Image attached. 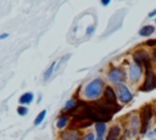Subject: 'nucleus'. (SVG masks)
<instances>
[{
	"instance_id": "13",
	"label": "nucleus",
	"mask_w": 156,
	"mask_h": 140,
	"mask_svg": "<svg viewBox=\"0 0 156 140\" xmlns=\"http://www.w3.org/2000/svg\"><path fill=\"white\" fill-rule=\"evenodd\" d=\"M94 127V134L96 135V138H105L106 133H107V123L105 122H96L93 124Z\"/></svg>"
},
{
	"instance_id": "28",
	"label": "nucleus",
	"mask_w": 156,
	"mask_h": 140,
	"mask_svg": "<svg viewBox=\"0 0 156 140\" xmlns=\"http://www.w3.org/2000/svg\"><path fill=\"white\" fill-rule=\"evenodd\" d=\"M40 101H41V95H39V96H38V103H39Z\"/></svg>"
},
{
	"instance_id": "31",
	"label": "nucleus",
	"mask_w": 156,
	"mask_h": 140,
	"mask_svg": "<svg viewBox=\"0 0 156 140\" xmlns=\"http://www.w3.org/2000/svg\"><path fill=\"white\" fill-rule=\"evenodd\" d=\"M154 133H155V138H156V125H155V128H154Z\"/></svg>"
},
{
	"instance_id": "12",
	"label": "nucleus",
	"mask_w": 156,
	"mask_h": 140,
	"mask_svg": "<svg viewBox=\"0 0 156 140\" xmlns=\"http://www.w3.org/2000/svg\"><path fill=\"white\" fill-rule=\"evenodd\" d=\"M71 116L67 113V112H62L61 111V113L57 116V118H56V122H55V127H56V129L58 130V131H62V130H65V129H67L69 125H71Z\"/></svg>"
},
{
	"instance_id": "8",
	"label": "nucleus",
	"mask_w": 156,
	"mask_h": 140,
	"mask_svg": "<svg viewBox=\"0 0 156 140\" xmlns=\"http://www.w3.org/2000/svg\"><path fill=\"white\" fill-rule=\"evenodd\" d=\"M144 80L140 85V91H151L156 88V72L154 71V67L144 69Z\"/></svg>"
},
{
	"instance_id": "7",
	"label": "nucleus",
	"mask_w": 156,
	"mask_h": 140,
	"mask_svg": "<svg viewBox=\"0 0 156 140\" xmlns=\"http://www.w3.org/2000/svg\"><path fill=\"white\" fill-rule=\"evenodd\" d=\"M132 58H133V62H134V63H136L139 67H141V68H144V69H147V68L154 67L152 63H151L150 54H149L146 50H143V49L135 50V51L132 54Z\"/></svg>"
},
{
	"instance_id": "22",
	"label": "nucleus",
	"mask_w": 156,
	"mask_h": 140,
	"mask_svg": "<svg viewBox=\"0 0 156 140\" xmlns=\"http://www.w3.org/2000/svg\"><path fill=\"white\" fill-rule=\"evenodd\" d=\"M150 57H151V63H152V66H155V65H156V47H154V50L151 51Z\"/></svg>"
},
{
	"instance_id": "16",
	"label": "nucleus",
	"mask_w": 156,
	"mask_h": 140,
	"mask_svg": "<svg viewBox=\"0 0 156 140\" xmlns=\"http://www.w3.org/2000/svg\"><path fill=\"white\" fill-rule=\"evenodd\" d=\"M46 110H41L37 116H35V118H34V121H33V124L35 125V127H38V125H40L43 122H44V119H45V117H46Z\"/></svg>"
},
{
	"instance_id": "32",
	"label": "nucleus",
	"mask_w": 156,
	"mask_h": 140,
	"mask_svg": "<svg viewBox=\"0 0 156 140\" xmlns=\"http://www.w3.org/2000/svg\"><path fill=\"white\" fill-rule=\"evenodd\" d=\"M155 23H156V19H155Z\"/></svg>"
},
{
	"instance_id": "30",
	"label": "nucleus",
	"mask_w": 156,
	"mask_h": 140,
	"mask_svg": "<svg viewBox=\"0 0 156 140\" xmlns=\"http://www.w3.org/2000/svg\"><path fill=\"white\" fill-rule=\"evenodd\" d=\"M95 140H105V138H96Z\"/></svg>"
},
{
	"instance_id": "6",
	"label": "nucleus",
	"mask_w": 156,
	"mask_h": 140,
	"mask_svg": "<svg viewBox=\"0 0 156 140\" xmlns=\"http://www.w3.org/2000/svg\"><path fill=\"white\" fill-rule=\"evenodd\" d=\"M115 90H116V95L119 105H128L133 101L134 94L132 93V90L126 83H119L115 85Z\"/></svg>"
},
{
	"instance_id": "15",
	"label": "nucleus",
	"mask_w": 156,
	"mask_h": 140,
	"mask_svg": "<svg viewBox=\"0 0 156 140\" xmlns=\"http://www.w3.org/2000/svg\"><path fill=\"white\" fill-rule=\"evenodd\" d=\"M154 32H155V26L146 24V26H143L139 29V35L140 37H150V35L154 34Z\"/></svg>"
},
{
	"instance_id": "23",
	"label": "nucleus",
	"mask_w": 156,
	"mask_h": 140,
	"mask_svg": "<svg viewBox=\"0 0 156 140\" xmlns=\"http://www.w3.org/2000/svg\"><path fill=\"white\" fill-rule=\"evenodd\" d=\"M145 45L149 47H156V39H149Z\"/></svg>"
},
{
	"instance_id": "2",
	"label": "nucleus",
	"mask_w": 156,
	"mask_h": 140,
	"mask_svg": "<svg viewBox=\"0 0 156 140\" xmlns=\"http://www.w3.org/2000/svg\"><path fill=\"white\" fill-rule=\"evenodd\" d=\"M138 112H139V116H140V119H141L140 136H144L151 129L152 122H154V119L156 117L154 103H145V105H143L138 110Z\"/></svg>"
},
{
	"instance_id": "20",
	"label": "nucleus",
	"mask_w": 156,
	"mask_h": 140,
	"mask_svg": "<svg viewBox=\"0 0 156 140\" xmlns=\"http://www.w3.org/2000/svg\"><path fill=\"white\" fill-rule=\"evenodd\" d=\"M95 139H96V135L94 134V131H87V133H83L79 140H95Z\"/></svg>"
},
{
	"instance_id": "21",
	"label": "nucleus",
	"mask_w": 156,
	"mask_h": 140,
	"mask_svg": "<svg viewBox=\"0 0 156 140\" xmlns=\"http://www.w3.org/2000/svg\"><path fill=\"white\" fill-rule=\"evenodd\" d=\"M143 138H145V139H147V140H150V139H155V133H154V129H150Z\"/></svg>"
},
{
	"instance_id": "18",
	"label": "nucleus",
	"mask_w": 156,
	"mask_h": 140,
	"mask_svg": "<svg viewBox=\"0 0 156 140\" xmlns=\"http://www.w3.org/2000/svg\"><path fill=\"white\" fill-rule=\"evenodd\" d=\"M56 65H57V62H52L51 65H49V67L46 68V71L44 72V75H43V79L44 80H48L52 75V73H54V71L56 68Z\"/></svg>"
},
{
	"instance_id": "24",
	"label": "nucleus",
	"mask_w": 156,
	"mask_h": 140,
	"mask_svg": "<svg viewBox=\"0 0 156 140\" xmlns=\"http://www.w3.org/2000/svg\"><path fill=\"white\" fill-rule=\"evenodd\" d=\"M93 32H94V26H89V27L87 28V35H91Z\"/></svg>"
},
{
	"instance_id": "4",
	"label": "nucleus",
	"mask_w": 156,
	"mask_h": 140,
	"mask_svg": "<svg viewBox=\"0 0 156 140\" xmlns=\"http://www.w3.org/2000/svg\"><path fill=\"white\" fill-rule=\"evenodd\" d=\"M101 100L105 102L106 106H108L115 113H117L121 108H122V105H119L118 100H117V95H116V90H115V86L111 85V84H106L105 89H104V93H102V96H101Z\"/></svg>"
},
{
	"instance_id": "29",
	"label": "nucleus",
	"mask_w": 156,
	"mask_h": 140,
	"mask_svg": "<svg viewBox=\"0 0 156 140\" xmlns=\"http://www.w3.org/2000/svg\"><path fill=\"white\" fill-rule=\"evenodd\" d=\"M154 107H155V113H156V100L154 101Z\"/></svg>"
},
{
	"instance_id": "3",
	"label": "nucleus",
	"mask_w": 156,
	"mask_h": 140,
	"mask_svg": "<svg viewBox=\"0 0 156 140\" xmlns=\"http://www.w3.org/2000/svg\"><path fill=\"white\" fill-rule=\"evenodd\" d=\"M123 127H126L132 136L138 140L140 138V129H141V119H140V116H139V112L138 111H133L130 112L129 114L126 116V122L122 123Z\"/></svg>"
},
{
	"instance_id": "9",
	"label": "nucleus",
	"mask_w": 156,
	"mask_h": 140,
	"mask_svg": "<svg viewBox=\"0 0 156 140\" xmlns=\"http://www.w3.org/2000/svg\"><path fill=\"white\" fill-rule=\"evenodd\" d=\"M143 77H144V68L139 67L134 62H130L128 65V72H127V78L129 79V82L133 84H138Z\"/></svg>"
},
{
	"instance_id": "17",
	"label": "nucleus",
	"mask_w": 156,
	"mask_h": 140,
	"mask_svg": "<svg viewBox=\"0 0 156 140\" xmlns=\"http://www.w3.org/2000/svg\"><path fill=\"white\" fill-rule=\"evenodd\" d=\"M76 103H77V99H76V97H71V99H68V100L66 101L65 106L62 107V112H69V111L76 106Z\"/></svg>"
},
{
	"instance_id": "5",
	"label": "nucleus",
	"mask_w": 156,
	"mask_h": 140,
	"mask_svg": "<svg viewBox=\"0 0 156 140\" xmlns=\"http://www.w3.org/2000/svg\"><path fill=\"white\" fill-rule=\"evenodd\" d=\"M106 77H107V80L111 85H117L119 83H126L127 80V72L123 67L121 66H115V65H111L107 73H106Z\"/></svg>"
},
{
	"instance_id": "14",
	"label": "nucleus",
	"mask_w": 156,
	"mask_h": 140,
	"mask_svg": "<svg viewBox=\"0 0 156 140\" xmlns=\"http://www.w3.org/2000/svg\"><path fill=\"white\" fill-rule=\"evenodd\" d=\"M34 101V94L32 91H26L18 97V103L22 106H28Z\"/></svg>"
},
{
	"instance_id": "11",
	"label": "nucleus",
	"mask_w": 156,
	"mask_h": 140,
	"mask_svg": "<svg viewBox=\"0 0 156 140\" xmlns=\"http://www.w3.org/2000/svg\"><path fill=\"white\" fill-rule=\"evenodd\" d=\"M123 133V124L121 122H113L108 125L107 133L105 135V140H121Z\"/></svg>"
},
{
	"instance_id": "1",
	"label": "nucleus",
	"mask_w": 156,
	"mask_h": 140,
	"mask_svg": "<svg viewBox=\"0 0 156 140\" xmlns=\"http://www.w3.org/2000/svg\"><path fill=\"white\" fill-rule=\"evenodd\" d=\"M105 86H106V83L102 78H100V77L94 78L93 80H90L89 83H87L83 86V91H82L83 100H85L88 102L100 100L102 96Z\"/></svg>"
},
{
	"instance_id": "19",
	"label": "nucleus",
	"mask_w": 156,
	"mask_h": 140,
	"mask_svg": "<svg viewBox=\"0 0 156 140\" xmlns=\"http://www.w3.org/2000/svg\"><path fill=\"white\" fill-rule=\"evenodd\" d=\"M16 111H17L18 116L24 117V116H27V113H28V106H22V105H18V106H17V108H16Z\"/></svg>"
},
{
	"instance_id": "10",
	"label": "nucleus",
	"mask_w": 156,
	"mask_h": 140,
	"mask_svg": "<svg viewBox=\"0 0 156 140\" xmlns=\"http://www.w3.org/2000/svg\"><path fill=\"white\" fill-rule=\"evenodd\" d=\"M82 135H83V131L79 128L69 125L67 129L58 131L57 140H79Z\"/></svg>"
},
{
	"instance_id": "25",
	"label": "nucleus",
	"mask_w": 156,
	"mask_h": 140,
	"mask_svg": "<svg viewBox=\"0 0 156 140\" xmlns=\"http://www.w3.org/2000/svg\"><path fill=\"white\" fill-rule=\"evenodd\" d=\"M156 16V9H154V10H151L149 13H147V17L149 18H154Z\"/></svg>"
},
{
	"instance_id": "26",
	"label": "nucleus",
	"mask_w": 156,
	"mask_h": 140,
	"mask_svg": "<svg viewBox=\"0 0 156 140\" xmlns=\"http://www.w3.org/2000/svg\"><path fill=\"white\" fill-rule=\"evenodd\" d=\"M100 4L102 6H108L111 4V0H100Z\"/></svg>"
},
{
	"instance_id": "27",
	"label": "nucleus",
	"mask_w": 156,
	"mask_h": 140,
	"mask_svg": "<svg viewBox=\"0 0 156 140\" xmlns=\"http://www.w3.org/2000/svg\"><path fill=\"white\" fill-rule=\"evenodd\" d=\"M6 38H9V34H7V33H2V34H0V40L6 39Z\"/></svg>"
}]
</instances>
